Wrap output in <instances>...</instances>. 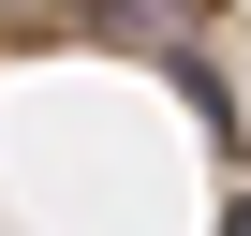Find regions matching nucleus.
Returning <instances> with one entry per match:
<instances>
[{
  "label": "nucleus",
  "mask_w": 251,
  "mask_h": 236,
  "mask_svg": "<svg viewBox=\"0 0 251 236\" xmlns=\"http://www.w3.org/2000/svg\"><path fill=\"white\" fill-rule=\"evenodd\" d=\"M222 236H251V192H222Z\"/></svg>",
  "instance_id": "nucleus-1"
}]
</instances>
